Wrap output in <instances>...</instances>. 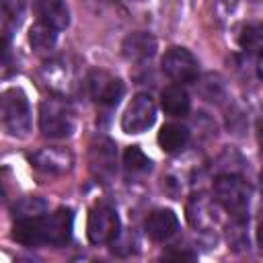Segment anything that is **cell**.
Instances as JSON below:
<instances>
[{
	"instance_id": "10",
	"label": "cell",
	"mask_w": 263,
	"mask_h": 263,
	"mask_svg": "<svg viewBox=\"0 0 263 263\" xmlns=\"http://www.w3.org/2000/svg\"><path fill=\"white\" fill-rule=\"evenodd\" d=\"M115 144L107 138H99L90 146V168L101 179H111L115 173Z\"/></svg>"
},
{
	"instance_id": "25",
	"label": "cell",
	"mask_w": 263,
	"mask_h": 263,
	"mask_svg": "<svg viewBox=\"0 0 263 263\" xmlns=\"http://www.w3.org/2000/svg\"><path fill=\"white\" fill-rule=\"evenodd\" d=\"M259 185H261V191H263V171H261V175H259Z\"/></svg>"
},
{
	"instance_id": "4",
	"label": "cell",
	"mask_w": 263,
	"mask_h": 263,
	"mask_svg": "<svg viewBox=\"0 0 263 263\" xmlns=\"http://www.w3.org/2000/svg\"><path fill=\"white\" fill-rule=\"evenodd\" d=\"M2 123L10 136H25L31 129L29 99L21 88H8L2 95Z\"/></svg>"
},
{
	"instance_id": "23",
	"label": "cell",
	"mask_w": 263,
	"mask_h": 263,
	"mask_svg": "<svg viewBox=\"0 0 263 263\" xmlns=\"http://www.w3.org/2000/svg\"><path fill=\"white\" fill-rule=\"evenodd\" d=\"M257 74H259V78L263 80V55L259 58V64H257Z\"/></svg>"
},
{
	"instance_id": "12",
	"label": "cell",
	"mask_w": 263,
	"mask_h": 263,
	"mask_svg": "<svg viewBox=\"0 0 263 263\" xmlns=\"http://www.w3.org/2000/svg\"><path fill=\"white\" fill-rule=\"evenodd\" d=\"M177 228L179 220L173 210H154L144 222V230L152 240H166L177 232Z\"/></svg>"
},
{
	"instance_id": "19",
	"label": "cell",
	"mask_w": 263,
	"mask_h": 263,
	"mask_svg": "<svg viewBox=\"0 0 263 263\" xmlns=\"http://www.w3.org/2000/svg\"><path fill=\"white\" fill-rule=\"evenodd\" d=\"M45 210H47V203H45V199H41V197H23V199H18V201L14 203V208H12L16 220L43 216Z\"/></svg>"
},
{
	"instance_id": "2",
	"label": "cell",
	"mask_w": 263,
	"mask_h": 263,
	"mask_svg": "<svg viewBox=\"0 0 263 263\" xmlns=\"http://www.w3.org/2000/svg\"><path fill=\"white\" fill-rule=\"evenodd\" d=\"M214 195L216 201L230 212L234 218H247L249 201H251V187L238 175H220L214 181Z\"/></svg>"
},
{
	"instance_id": "14",
	"label": "cell",
	"mask_w": 263,
	"mask_h": 263,
	"mask_svg": "<svg viewBox=\"0 0 263 263\" xmlns=\"http://www.w3.org/2000/svg\"><path fill=\"white\" fill-rule=\"evenodd\" d=\"M160 105H162V111L166 115H171V117H183V115L189 113L191 101H189L187 90L181 84H173V86H166L162 90Z\"/></svg>"
},
{
	"instance_id": "17",
	"label": "cell",
	"mask_w": 263,
	"mask_h": 263,
	"mask_svg": "<svg viewBox=\"0 0 263 263\" xmlns=\"http://www.w3.org/2000/svg\"><path fill=\"white\" fill-rule=\"evenodd\" d=\"M238 45L249 55H263V23H249L242 27Z\"/></svg>"
},
{
	"instance_id": "6",
	"label": "cell",
	"mask_w": 263,
	"mask_h": 263,
	"mask_svg": "<svg viewBox=\"0 0 263 263\" xmlns=\"http://www.w3.org/2000/svg\"><path fill=\"white\" fill-rule=\"evenodd\" d=\"M156 119V103L148 92H138L121 115V129L125 134H142L152 127Z\"/></svg>"
},
{
	"instance_id": "5",
	"label": "cell",
	"mask_w": 263,
	"mask_h": 263,
	"mask_svg": "<svg viewBox=\"0 0 263 263\" xmlns=\"http://www.w3.org/2000/svg\"><path fill=\"white\" fill-rule=\"evenodd\" d=\"M86 234L92 245L115 242L119 236V216L107 203H97L88 214Z\"/></svg>"
},
{
	"instance_id": "9",
	"label": "cell",
	"mask_w": 263,
	"mask_h": 263,
	"mask_svg": "<svg viewBox=\"0 0 263 263\" xmlns=\"http://www.w3.org/2000/svg\"><path fill=\"white\" fill-rule=\"evenodd\" d=\"M156 37L146 31L129 33L121 43V53L129 62H146L156 53Z\"/></svg>"
},
{
	"instance_id": "15",
	"label": "cell",
	"mask_w": 263,
	"mask_h": 263,
	"mask_svg": "<svg viewBox=\"0 0 263 263\" xmlns=\"http://www.w3.org/2000/svg\"><path fill=\"white\" fill-rule=\"evenodd\" d=\"M31 162L45 173H64L70 168V154L60 148H43L31 156Z\"/></svg>"
},
{
	"instance_id": "1",
	"label": "cell",
	"mask_w": 263,
	"mask_h": 263,
	"mask_svg": "<svg viewBox=\"0 0 263 263\" xmlns=\"http://www.w3.org/2000/svg\"><path fill=\"white\" fill-rule=\"evenodd\" d=\"M72 210L60 208L53 214L37 216V218H21L12 228V238L25 247L51 245L62 247L72 236Z\"/></svg>"
},
{
	"instance_id": "3",
	"label": "cell",
	"mask_w": 263,
	"mask_h": 263,
	"mask_svg": "<svg viewBox=\"0 0 263 263\" xmlns=\"http://www.w3.org/2000/svg\"><path fill=\"white\" fill-rule=\"evenodd\" d=\"M39 129L45 138H66L74 132V109L64 99H45L39 105Z\"/></svg>"
},
{
	"instance_id": "8",
	"label": "cell",
	"mask_w": 263,
	"mask_h": 263,
	"mask_svg": "<svg viewBox=\"0 0 263 263\" xmlns=\"http://www.w3.org/2000/svg\"><path fill=\"white\" fill-rule=\"evenodd\" d=\"M86 84L92 101L101 107H115L125 92L123 82L105 70H92L86 78Z\"/></svg>"
},
{
	"instance_id": "16",
	"label": "cell",
	"mask_w": 263,
	"mask_h": 263,
	"mask_svg": "<svg viewBox=\"0 0 263 263\" xmlns=\"http://www.w3.org/2000/svg\"><path fill=\"white\" fill-rule=\"evenodd\" d=\"M158 144L166 154H177L189 144V129L181 123H166L158 132Z\"/></svg>"
},
{
	"instance_id": "13",
	"label": "cell",
	"mask_w": 263,
	"mask_h": 263,
	"mask_svg": "<svg viewBox=\"0 0 263 263\" xmlns=\"http://www.w3.org/2000/svg\"><path fill=\"white\" fill-rule=\"evenodd\" d=\"M187 220L193 228H199V230L212 228L218 220L214 201H210L205 195H193L187 203Z\"/></svg>"
},
{
	"instance_id": "20",
	"label": "cell",
	"mask_w": 263,
	"mask_h": 263,
	"mask_svg": "<svg viewBox=\"0 0 263 263\" xmlns=\"http://www.w3.org/2000/svg\"><path fill=\"white\" fill-rule=\"evenodd\" d=\"M123 164H125V171L132 173V175H140V173H146L150 171V158L142 152L140 146H129L125 152H123Z\"/></svg>"
},
{
	"instance_id": "7",
	"label": "cell",
	"mask_w": 263,
	"mask_h": 263,
	"mask_svg": "<svg viewBox=\"0 0 263 263\" xmlns=\"http://www.w3.org/2000/svg\"><path fill=\"white\" fill-rule=\"evenodd\" d=\"M162 72L179 82V84H187V82H195L197 74H199V64L195 60V55L185 49V47H171L164 58H162Z\"/></svg>"
},
{
	"instance_id": "11",
	"label": "cell",
	"mask_w": 263,
	"mask_h": 263,
	"mask_svg": "<svg viewBox=\"0 0 263 263\" xmlns=\"http://www.w3.org/2000/svg\"><path fill=\"white\" fill-rule=\"evenodd\" d=\"M33 6L39 21L51 29L62 31L70 25V10L64 0H33Z\"/></svg>"
},
{
	"instance_id": "22",
	"label": "cell",
	"mask_w": 263,
	"mask_h": 263,
	"mask_svg": "<svg viewBox=\"0 0 263 263\" xmlns=\"http://www.w3.org/2000/svg\"><path fill=\"white\" fill-rule=\"evenodd\" d=\"M257 245H259V251L263 253V218H261V222L257 226Z\"/></svg>"
},
{
	"instance_id": "21",
	"label": "cell",
	"mask_w": 263,
	"mask_h": 263,
	"mask_svg": "<svg viewBox=\"0 0 263 263\" xmlns=\"http://www.w3.org/2000/svg\"><path fill=\"white\" fill-rule=\"evenodd\" d=\"M166 257H173V259H195V253H187V251H181V253H168Z\"/></svg>"
},
{
	"instance_id": "18",
	"label": "cell",
	"mask_w": 263,
	"mask_h": 263,
	"mask_svg": "<svg viewBox=\"0 0 263 263\" xmlns=\"http://www.w3.org/2000/svg\"><path fill=\"white\" fill-rule=\"evenodd\" d=\"M29 41H31V45H33L35 51H39V53L49 51L55 45V29H51L49 25H45V23L39 21L37 25L31 27Z\"/></svg>"
},
{
	"instance_id": "24",
	"label": "cell",
	"mask_w": 263,
	"mask_h": 263,
	"mask_svg": "<svg viewBox=\"0 0 263 263\" xmlns=\"http://www.w3.org/2000/svg\"><path fill=\"white\" fill-rule=\"evenodd\" d=\"M259 138H261V144H263V121L259 123Z\"/></svg>"
}]
</instances>
